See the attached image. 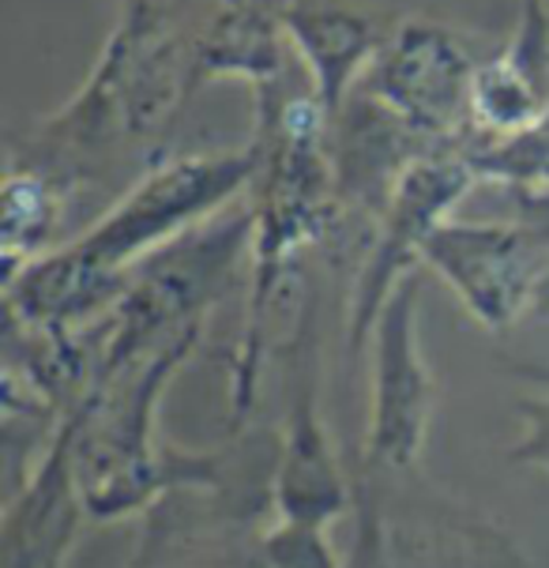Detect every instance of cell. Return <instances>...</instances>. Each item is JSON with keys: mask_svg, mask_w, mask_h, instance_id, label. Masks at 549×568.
<instances>
[{"mask_svg": "<svg viewBox=\"0 0 549 568\" xmlns=\"http://www.w3.org/2000/svg\"><path fill=\"white\" fill-rule=\"evenodd\" d=\"M421 256L437 264L464 291L470 310L489 324H500L508 313H516L527 278L538 267L531 234H516V230H433L421 245Z\"/></svg>", "mask_w": 549, "mask_h": 568, "instance_id": "2", "label": "cell"}, {"mask_svg": "<svg viewBox=\"0 0 549 568\" xmlns=\"http://www.w3.org/2000/svg\"><path fill=\"white\" fill-rule=\"evenodd\" d=\"M414 283L395 291L380 324V373H377V418H373V459L380 464H407L418 452L426 429L429 377L414 354Z\"/></svg>", "mask_w": 549, "mask_h": 568, "instance_id": "3", "label": "cell"}, {"mask_svg": "<svg viewBox=\"0 0 549 568\" xmlns=\"http://www.w3.org/2000/svg\"><path fill=\"white\" fill-rule=\"evenodd\" d=\"M248 162L223 159V162H185V166L162 173L155 185L140 189L118 215L75 245L64 260L57 256L42 264L34 275H27V313H75L105 286V278L118 264L136 256L143 245H151L159 234L181 226L185 219L200 215L215 200H223L241 181Z\"/></svg>", "mask_w": 549, "mask_h": 568, "instance_id": "1", "label": "cell"}, {"mask_svg": "<svg viewBox=\"0 0 549 568\" xmlns=\"http://www.w3.org/2000/svg\"><path fill=\"white\" fill-rule=\"evenodd\" d=\"M384 91L395 105H403L426 124L448 121L467 91V69L459 53L440 34H407L384 72Z\"/></svg>", "mask_w": 549, "mask_h": 568, "instance_id": "4", "label": "cell"}]
</instances>
